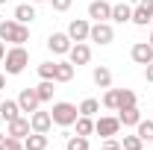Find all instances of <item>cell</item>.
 I'll return each mask as SVG.
<instances>
[{
	"mask_svg": "<svg viewBox=\"0 0 153 150\" xmlns=\"http://www.w3.org/2000/svg\"><path fill=\"white\" fill-rule=\"evenodd\" d=\"M0 38L9 41V44H27L30 41V27L18 24V21H0Z\"/></svg>",
	"mask_w": 153,
	"mask_h": 150,
	"instance_id": "obj_1",
	"label": "cell"
},
{
	"mask_svg": "<svg viewBox=\"0 0 153 150\" xmlns=\"http://www.w3.org/2000/svg\"><path fill=\"white\" fill-rule=\"evenodd\" d=\"M3 62H6V74H9V76H18L21 71L30 65V53H27V47H24V44H15L12 50H6Z\"/></svg>",
	"mask_w": 153,
	"mask_h": 150,
	"instance_id": "obj_2",
	"label": "cell"
},
{
	"mask_svg": "<svg viewBox=\"0 0 153 150\" xmlns=\"http://www.w3.org/2000/svg\"><path fill=\"white\" fill-rule=\"evenodd\" d=\"M50 118H53L56 127H74V121L79 118V109H76L74 103H68V100H59V103H53V109H50Z\"/></svg>",
	"mask_w": 153,
	"mask_h": 150,
	"instance_id": "obj_3",
	"label": "cell"
},
{
	"mask_svg": "<svg viewBox=\"0 0 153 150\" xmlns=\"http://www.w3.org/2000/svg\"><path fill=\"white\" fill-rule=\"evenodd\" d=\"M88 41H94V44H112L115 41V30L109 21H94L91 24V33H88Z\"/></svg>",
	"mask_w": 153,
	"mask_h": 150,
	"instance_id": "obj_4",
	"label": "cell"
},
{
	"mask_svg": "<svg viewBox=\"0 0 153 150\" xmlns=\"http://www.w3.org/2000/svg\"><path fill=\"white\" fill-rule=\"evenodd\" d=\"M71 36L68 33H50V38H47V50L53 53V56H68V50H71Z\"/></svg>",
	"mask_w": 153,
	"mask_h": 150,
	"instance_id": "obj_5",
	"label": "cell"
},
{
	"mask_svg": "<svg viewBox=\"0 0 153 150\" xmlns=\"http://www.w3.org/2000/svg\"><path fill=\"white\" fill-rule=\"evenodd\" d=\"M68 62H71L74 68L88 65V62H91V47H88L85 41H74V44H71V50H68Z\"/></svg>",
	"mask_w": 153,
	"mask_h": 150,
	"instance_id": "obj_6",
	"label": "cell"
},
{
	"mask_svg": "<svg viewBox=\"0 0 153 150\" xmlns=\"http://www.w3.org/2000/svg\"><path fill=\"white\" fill-rule=\"evenodd\" d=\"M94 132H97V135H103V138H115V135L121 132V121L112 118V115H103V118H97V121H94Z\"/></svg>",
	"mask_w": 153,
	"mask_h": 150,
	"instance_id": "obj_7",
	"label": "cell"
},
{
	"mask_svg": "<svg viewBox=\"0 0 153 150\" xmlns=\"http://www.w3.org/2000/svg\"><path fill=\"white\" fill-rule=\"evenodd\" d=\"M30 132H33V127H30V118H24V115L6 124V135H12V138H21V141H24Z\"/></svg>",
	"mask_w": 153,
	"mask_h": 150,
	"instance_id": "obj_8",
	"label": "cell"
},
{
	"mask_svg": "<svg viewBox=\"0 0 153 150\" xmlns=\"http://www.w3.org/2000/svg\"><path fill=\"white\" fill-rule=\"evenodd\" d=\"M88 33H91V24H88L85 18H74L71 24H68L71 41H88Z\"/></svg>",
	"mask_w": 153,
	"mask_h": 150,
	"instance_id": "obj_9",
	"label": "cell"
},
{
	"mask_svg": "<svg viewBox=\"0 0 153 150\" xmlns=\"http://www.w3.org/2000/svg\"><path fill=\"white\" fill-rule=\"evenodd\" d=\"M130 56H133L135 65H150V62H153V47H150V41H135L133 50H130Z\"/></svg>",
	"mask_w": 153,
	"mask_h": 150,
	"instance_id": "obj_10",
	"label": "cell"
},
{
	"mask_svg": "<svg viewBox=\"0 0 153 150\" xmlns=\"http://www.w3.org/2000/svg\"><path fill=\"white\" fill-rule=\"evenodd\" d=\"M18 106H21V112H36L38 106H41V100H38V94H36V88H21V94H18Z\"/></svg>",
	"mask_w": 153,
	"mask_h": 150,
	"instance_id": "obj_11",
	"label": "cell"
},
{
	"mask_svg": "<svg viewBox=\"0 0 153 150\" xmlns=\"http://www.w3.org/2000/svg\"><path fill=\"white\" fill-rule=\"evenodd\" d=\"M30 127H33V132H50V127H53V118H50V112H41V109H36V112L30 115Z\"/></svg>",
	"mask_w": 153,
	"mask_h": 150,
	"instance_id": "obj_12",
	"label": "cell"
},
{
	"mask_svg": "<svg viewBox=\"0 0 153 150\" xmlns=\"http://www.w3.org/2000/svg\"><path fill=\"white\" fill-rule=\"evenodd\" d=\"M88 18L112 21V3H106V0H91V3H88Z\"/></svg>",
	"mask_w": 153,
	"mask_h": 150,
	"instance_id": "obj_13",
	"label": "cell"
},
{
	"mask_svg": "<svg viewBox=\"0 0 153 150\" xmlns=\"http://www.w3.org/2000/svg\"><path fill=\"white\" fill-rule=\"evenodd\" d=\"M118 121H121V127H138V121H141V112H138V106L118 109Z\"/></svg>",
	"mask_w": 153,
	"mask_h": 150,
	"instance_id": "obj_14",
	"label": "cell"
},
{
	"mask_svg": "<svg viewBox=\"0 0 153 150\" xmlns=\"http://www.w3.org/2000/svg\"><path fill=\"white\" fill-rule=\"evenodd\" d=\"M38 15H36V6L27 0V3H21V6H15V21L18 24H33Z\"/></svg>",
	"mask_w": 153,
	"mask_h": 150,
	"instance_id": "obj_15",
	"label": "cell"
},
{
	"mask_svg": "<svg viewBox=\"0 0 153 150\" xmlns=\"http://www.w3.org/2000/svg\"><path fill=\"white\" fill-rule=\"evenodd\" d=\"M112 21L115 24H130L133 21V6L130 3H115L112 6Z\"/></svg>",
	"mask_w": 153,
	"mask_h": 150,
	"instance_id": "obj_16",
	"label": "cell"
},
{
	"mask_svg": "<svg viewBox=\"0 0 153 150\" xmlns=\"http://www.w3.org/2000/svg\"><path fill=\"white\" fill-rule=\"evenodd\" d=\"M91 79H94V85H100V88H112V71L106 65H97L94 71H91Z\"/></svg>",
	"mask_w": 153,
	"mask_h": 150,
	"instance_id": "obj_17",
	"label": "cell"
},
{
	"mask_svg": "<svg viewBox=\"0 0 153 150\" xmlns=\"http://www.w3.org/2000/svg\"><path fill=\"white\" fill-rule=\"evenodd\" d=\"M24 150H47V135L44 132H30L24 138Z\"/></svg>",
	"mask_w": 153,
	"mask_h": 150,
	"instance_id": "obj_18",
	"label": "cell"
},
{
	"mask_svg": "<svg viewBox=\"0 0 153 150\" xmlns=\"http://www.w3.org/2000/svg\"><path fill=\"white\" fill-rule=\"evenodd\" d=\"M0 115H3V121H6V124H9V121H15V118H21L18 100H3V103H0Z\"/></svg>",
	"mask_w": 153,
	"mask_h": 150,
	"instance_id": "obj_19",
	"label": "cell"
},
{
	"mask_svg": "<svg viewBox=\"0 0 153 150\" xmlns=\"http://www.w3.org/2000/svg\"><path fill=\"white\" fill-rule=\"evenodd\" d=\"M53 85H56V79H41V82L36 85V94H38V100H41V103L53 100V91H56Z\"/></svg>",
	"mask_w": 153,
	"mask_h": 150,
	"instance_id": "obj_20",
	"label": "cell"
},
{
	"mask_svg": "<svg viewBox=\"0 0 153 150\" xmlns=\"http://www.w3.org/2000/svg\"><path fill=\"white\" fill-rule=\"evenodd\" d=\"M53 79H56V82H71V79H74V65H71V62H56Z\"/></svg>",
	"mask_w": 153,
	"mask_h": 150,
	"instance_id": "obj_21",
	"label": "cell"
},
{
	"mask_svg": "<svg viewBox=\"0 0 153 150\" xmlns=\"http://www.w3.org/2000/svg\"><path fill=\"white\" fill-rule=\"evenodd\" d=\"M74 127H76V135H85V138H88V135L94 132V121H91L88 115H79L74 121Z\"/></svg>",
	"mask_w": 153,
	"mask_h": 150,
	"instance_id": "obj_22",
	"label": "cell"
},
{
	"mask_svg": "<svg viewBox=\"0 0 153 150\" xmlns=\"http://www.w3.org/2000/svg\"><path fill=\"white\" fill-rule=\"evenodd\" d=\"M150 18H153V15L141 6V3H138V6H133V21H130V24H135V27H147Z\"/></svg>",
	"mask_w": 153,
	"mask_h": 150,
	"instance_id": "obj_23",
	"label": "cell"
},
{
	"mask_svg": "<svg viewBox=\"0 0 153 150\" xmlns=\"http://www.w3.org/2000/svg\"><path fill=\"white\" fill-rule=\"evenodd\" d=\"M135 132H138V138H141V141H147V144H150V141H153V118H150V121H138Z\"/></svg>",
	"mask_w": 153,
	"mask_h": 150,
	"instance_id": "obj_24",
	"label": "cell"
},
{
	"mask_svg": "<svg viewBox=\"0 0 153 150\" xmlns=\"http://www.w3.org/2000/svg\"><path fill=\"white\" fill-rule=\"evenodd\" d=\"M127 106H135V91L118 88V109H127Z\"/></svg>",
	"mask_w": 153,
	"mask_h": 150,
	"instance_id": "obj_25",
	"label": "cell"
},
{
	"mask_svg": "<svg viewBox=\"0 0 153 150\" xmlns=\"http://www.w3.org/2000/svg\"><path fill=\"white\" fill-rule=\"evenodd\" d=\"M76 109H79V115H88V118H91V115H97V112H100V103H97L94 97H85V100H82Z\"/></svg>",
	"mask_w": 153,
	"mask_h": 150,
	"instance_id": "obj_26",
	"label": "cell"
},
{
	"mask_svg": "<svg viewBox=\"0 0 153 150\" xmlns=\"http://www.w3.org/2000/svg\"><path fill=\"white\" fill-rule=\"evenodd\" d=\"M65 150H91V147H88V138L85 135H71L65 141Z\"/></svg>",
	"mask_w": 153,
	"mask_h": 150,
	"instance_id": "obj_27",
	"label": "cell"
},
{
	"mask_svg": "<svg viewBox=\"0 0 153 150\" xmlns=\"http://www.w3.org/2000/svg\"><path fill=\"white\" fill-rule=\"evenodd\" d=\"M141 147H144V141L138 138V132H135V135H124V138H121V150H141Z\"/></svg>",
	"mask_w": 153,
	"mask_h": 150,
	"instance_id": "obj_28",
	"label": "cell"
},
{
	"mask_svg": "<svg viewBox=\"0 0 153 150\" xmlns=\"http://www.w3.org/2000/svg\"><path fill=\"white\" fill-rule=\"evenodd\" d=\"M103 106L118 112V88H106V94H103Z\"/></svg>",
	"mask_w": 153,
	"mask_h": 150,
	"instance_id": "obj_29",
	"label": "cell"
},
{
	"mask_svg": "<svg viewBox=\"0 0 153 150\" xmlns=\"http://www.w3.org/2000/svg\"><path fill=\"white\" fill-rule=\"evenodd\" d=\"M53 74H56V62H41L38 65V76L41 79H53Z\"/></svg>",
	"mask_w": 153,
	"mask_h": 150,
	"instance_id": "obj_30",
	"label": "cell"
},
{
	"mask_svg": "<svg viewBox=\"0 0 153 150\" xmlns=\"http://www.w3.org/2000/svg\"><path fill=\"white\" fill-rule=\"evenodd\" d=\"M47 3H50V6H53V9H56V12H68V9H71V3H74V0H47Z\"/></svg>",
	"mask_w": 153,
	"mask_h": 150,
	"instance_id": "obj_31",
	"label": "cell"
},
{
	"mask_svg": "<svg viewBox=\"0 0 153 150\" xmlns=\"http://www.w3.org/2000/svg\"><path fill=\"white\" fill-rule=\"evenodd\" d=\"M6 150H24V141H21V138H12V135H6Z\"/></svg>",
	"mask_w": 153,
	"mask_h": 150,
	"instance_id": "obj_32",
	"label": "cell"
},
{
	"mask_svg": "<svg viewBox=\"0 0 153 150\" xmlns=\"http://www.w3.org/2000/svg\"><path fill=\"white\" fill-rule=\"evenodd\" d=\"M100 150H121V141H115V138H106Z\"/></svg>",
	"mask_w": 153,
	"mask_h": 150,
	"instance_id": "obj_33",
	"label": "cell"
},
{
	"mask_svg": "<svg viewBox=\"0 0 153 150\" xmlns=\"http://www.w3.org/2000/svg\"><path fill=\"white\" fill-rule=\"evenodd\" d=\"M144 79L153 82V62H150V65H144Z\"/></svg>",
	"mask_w": 153,
	"mask_h": 150,
	"instance_id": "obj_34",
	"label": "cell"
},
{
	"mask_svg": "<svg viewBox=\"0 0 153 150\" xmlns=\"http://www.w3.org/2000/svg\"><path fill=\"white\" fill-rule=\"evenodd\" d=\"M141 6H144V9H147V12L153 15V0H141Z\"/></svg>",
	"mask_w": 153,
	"mask_h": 150,
	"instance_id": "obj_35",
	"label": "cell"
},
{
	"mask_svg": "<svg viewBox=\"0 0 153 150\" xmlns=\"http://www.w3.org/2000/svg\"><path fill=\"white\" fill-rule=\"evenodd\" d=\"M3 56H6V44H3V38H0V62H3Z\"/></svg>",
	"mask_w": 153,
	"mask_h": 150,
	"instance_id": "obj_36",
	"label": "cell"
},
{
	"mask_svg": "<svg viewBox=\"0 0 153 150\" xmlns=\"http://www.w3.org/2000/svg\"><path fill=\"white\" fill-rule=\"evenodd\" d=\"M6 88V74H0V91Z\"/></svg>",
	"mask_w": 153,
	"mask_h": 150,
	"instance_id": "obj_37",
	"label": "cell"
},
{
	"mask_svg": "<svg viewBox=\"0 0 153 150\" xmlns=\"http://www.w3.org/2000/svg\"><path fill=\"white\" fill-rule=\"evenodd\" d=\"M0 150H6V135L0 132Z\"/></svg>",
	"mask_w": 153,
	"mask_h": 150,
	"instance_id": "obj_38",
	"label": "cell"
},
{
	"mask_svg": "<svg viewBox=\"0 0 153 150\" xmlns=\"http://www.w3.org/2000/svg\"><path fill=\"white\" fill-rule=\"evenodd\" d=\"M150 47H153V33H150Z\"/></svg>",
	"mask_w": 153,
	"mask_h": 150,
	"instance_id": "obj_39",
	"label": "cell"
},
{
	"mask_svg": "<svg viewBox=\"0 0 153 150\" xmlns=\"http://www.w3.org/2000/svg\"><path fill=\"white\" fill-rule=\"evenodd\" d=\"M33 3H44V0H33Z\"/></svg>",
	"mask_w": 153,
	"mask_h": 150,
	"instance_id": "obj_40",
	"label": "cell"
},
{
	"mask_svg": "<svg viewBox=\"0 0 153 150\" xmlns=\"http://www.w3.org/2000/svg\"><path fill=\"white\" fill-rule=\"evenodd\" d=\"M3 3H6V0H0V6H3Z\"/></svg>",
	"mask_w": 153,
	"mask_h": 150,
	"instance_id": "obj_41",
	"label": "cell"
},
{
	"mask_svg": "<svg viewBox=\"0 0 153 150\" xmlns=\"http://www.w3.org/2000/svg\"><path fill=\"white\" fill-rule=\"evenodd\" d=\"M0 124H3V115H0Z\"/></svg>",
	"mask_w": 153,
	"mask_h": 150,
	"instance_id": "obj_42",
	"label": "cell"
},
{
	"mask_svg": "<svg viewBox=\"0 0 153 150\" xmlns=\"http://www.w3.org/2000/svg\"><path fill=\"white\" fill-rule=\"evenodd\" d=\"M150 27H153V18H150Z\"/></svg>",
	"mask_w": 153,
	"mask_h": 150,
	"instance_id": "obj_43",
	"label": "cell"
}]
</instances>
